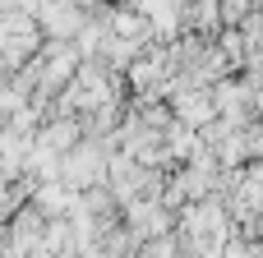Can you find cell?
<instances>
[{
    "mask_svg": "<svg viewBox=\"0 0 263 258\" xmlns=\"http://www.w3.org/2000/svg\"><path fill=\"white\" fill-rule=\"evenodd\" d=\"M106 152H111V143H102V138H79L69 152H60V175H55V180H60L65 189H74V194L102 185V180H106Z\"/></svg>",
    "mask_w": 263,
    "mask_h": 258,
    "instance_id": "cell-1",
    "label": "cell"
},
{
    "mask_svg": "<svg viewBox=\"0 0 263 258\" xmlns=\"http://www.w3.org/2000/svg\"><path fill=\"white\" fill-rule=\"evenodd\" d=\"M120 226L134 235V245H143V240L171 235V212L162 208V199H157V194H143V199L125 203V222H120Z\"/></svg>",
    "mask_w": 263,
    "mask_h": 258,
    "instance_id": "cell-2",
    "label": "cell"
},
{
    "mask_svg": "<svg viewBox=\"0 0 263 258\" xmlns=\"http://www.w3.org/2000/svg\"><path fill=\"white\" fill-rule=\"evenodd\" d=\"M213 115H217V111H213V97H208L203 88H176V92H171V120H176V125L203 129Z\"/></svg>",
    "mask_w": 263,
    "mask_h": 258,
    "instance_id": "cell-3",
    "label": "cell"
},
{
    "mask_svg": "<svg viewBox=\"0 0 263 258\" xmlns=\"http://www.w3.org/2000/svg\"><path fill=\"white\" fill-rule=\"evenodd\" d=\"M37 18H42V32L51 42H69L79 28H83V14L69 5V0H51V5H37Z\"/></svg>",
    "mask_w": 263,
    "mask_h": 258,
    "instance_id": "cell-4",
    "label": "cell"
},
{
    "mask_svg": "<svg viewBox=\"0 0 263 258\" xmlns=\"http://www.w3.org/2000/svg\"><path fill=\"white\" fill-rule=\"evenodd\" d=\"M79 138H83V120H79V115H55V120H46V125L32 134V143H42V148H51V152H69Z\"/></svg>",
    "mask_w": 263,
    "mask_h": 258,
    "instance_id": "cell-5",
    "label": "cell"
},
{
    "mask_svg": "<svg viewBox=\"0 0 263 258\" xmlns=\"http://www.w3.org/2000/svg\"><path fill=\"white\" fill-rule=\"evenodd\" d=\"M74 189H65L60 180H51V185H32V212L42 217V222H55V217H69V208H74Z\"/></svg>",
    "mask_w": 263,
    "mask_h": 258,
    "instance_id": "cell-6",
    "label": "cell"
}]
</instances>
